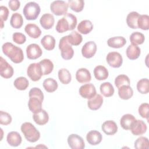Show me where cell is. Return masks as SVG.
<instances>
[{
    "label": "cell",
    "instance_id": "6da1fadb",
    "mask_svg": "<svg viewBox=\"0 0 149 149\" xmlns=\"http://www.w3.org/2000/svg\"><path fill=\"white\" fill-rule=\"evenodd\" d=\"M3 53L15 63H21L24 59L22 49L11 42H5L2 46Z\"/></svg>",
    "mask_w": 149,
    "mask_h": 149
},
{
    "label": "cell",
    "instance_id": "7a4b0ae2",
    "mask_svg": "<svg viewBox=\"0 0 149 149\" xmlns=\"http://www.w3.org/2000/svg\"><path fill=\"white\" fill-rule=\"evenodd\" d=\"M29 96L28 107L29 109L33 113L41 110L44 97L42 91L38 87H33L29 91Z\"/></svg>",
    "mask_w": 149,
    "mask_h": 149
},
{
    "label": "cell",
    "instance_id": "3957f363",
    "mask_svg": "<svg viewBox=\"0 0 149 149\" xmlns=\"http://www.w3.org/2000/svg\"><path fill=\"white\" fill-rule=\"evenodd\" d=\"M77 25V18L72 13H66L59 19L56 24L55 29L58 33H62L69 30H73Z\"/></svg>",
    "mask_w": 149,
    "mask_h": 149
},
{
    "label": "cell",
    "instance_id": "277c9868",
    "mask_svg": "<svg viewBox=\"0 0 149 149\" xmlns=\"http://www.w3.org/2000/svg\"><path fill=\"white\" fill-rule=\"evenodd\" d=\"M20 129L25 139L29 142H36L40 137V132L30 122L23 123L21 125Z\"/></svg>",
    "mask_w": 149,
    "mask_h": 149
},
{
    "label": "cell",
    "instance_id": "5b68a950",
    "mask_svg": "<svg viewBox=\"0 0 149 149\" xmlns=\"http://www.w3.org/2000/svg\"><path fill=\"white\" fill-rule=\"evenodd\" d=\"M41 11L39 5L36 2H29L23 8V13L27 20H36L40 15Z\"/></svg>",
    "mask_w": 149,
    "mask_h": 149
},
{
    "label": "cell",
    "instance_id": "8992f818",
    "mask_svg": "<svg viewBox=\"0 0 149 149\" xmlns=\"http://www.w3.org/2000/svg\"><path fill=\"white\" fill-rule=\"evenodd\" d=\"M59 49L61 52V56L63 59L69 60L73 58L74 50L68 41L67 36H64L60 39Z\"/></svg>",
    "mask_w": 149,
    "mask_h": 149
},
{
    "label": "cell",
    "instance_id": "52a82bcc",
    "mask_svg": "<svg viewBox=\"0 0 149 149\" xmlns=\"http://www.w3.org/2000/svg\"><path fill=\"white\" fill-rule=\"evenodd\" d=\"M27 74L32 81H38L43 75L39 63H32L30 64L27 69Z\"/></svg>",
    "mask_w": 149,
    "mask_h": 149
},
{
    "label": "cell",
    "instance_id": "ba28073f",
    "mask_svg": "<svg viewBox=\"0 0 149 149\" xmlns=\"http://www.w3.org/2000/svg\"><path fill=\"white\" fill-rule=\"evenodd\" d=\"M68 4L64 1H54L50 5L51 12L56 16L65 15L68 10Z\"/></svg>",
    "mask_w": 149,
    "mask_h": 149
},
{
    "label": "cell",
    "instance_id": "9c48e42d",
    "mask_svg": "<svg viewBox=\"0 0 149 149\" xmlns=\"http://www.w3.org/2000/svg\"><path fill=\"white\" fill-rule=\"evenodd\" d=\"M106 61L108 64L113 68H118L123 63L122 56L118 52H109L106 56Z\"/></svg>",
    "mask_w": 149,
    "mask_h": 149
},
{
    "label": "cell",
    "instance_id": "30bf717a",
    "mask_svg": "<svg viewBox=\"0 0 149 149\" xmlns=\"http://www.w3.org/2000/svg\"><path fill=\"white\" fill-rule=\"evenodd\" d=\"M70 148L72 149H83L85 143L83 138L77 134H70L67 139Z\"/></svg>",
    "mask_w": 149,
    "mask_h": 149
},
{
    "label": "cell",
    "instance_id": "8fae6325",
    "mask_svg": "<svg viewBox=\"0 0 149 149\" xmlns=\"http://www.w3.org/2000/svg\"><path fill=\"white\" fill-rule=\"evenodd\" d=\"M14 70L12 66L8 63L2 56L0 58V74L5 79H9L12 77Z\"/></svg>",
    "mask_w": 149,
    "mask_h": 149
},
{
    "label": "cell",
    "instance_id": "7c38bea8",
    "mask_svg": "<svg viewBox=\"0 0 149 149\" xmlns=\"http://www.w3.org/2000/svg\"><path fill=\"white\" fill-rule=\"evenodd\" d=\"M79 94L83 98L89 100L96 94V89L92 83L85 84L80 87Z\"/></svg>",
    "mask_w": 149,
    "mask_h": 149
},
{
    "label": "cell",
    "instance_id": "4fadbf2b",
    "mask_svg": "<svg viewBox=\"0 0 149 149\" xmlns=\"http://www.w3.org/2000/svg\"><path fill=\"white\" fill-rule=\"evenodd\" d=\"M97 45L94 41H90L84 44L81 48L82 55L86 58H91L95 54Z\"/></svg>",
    "mask_w": 149,
    "mask_h": 149
},
{
    "label": "cell",
    "instance_id": "5bb4252c",
    "mask_svg": "<svg viewBox=\"0 0 149 149\" xmlns=\"http://www.w3.org/2000/svg\"><path fill=\"white\" fill-rule=\"evenodd\" d=\"M42 54V49L37 44H31L26 48L27 57L29 59H36L40 58Z\"/></svg>",
    "mask_w": 149,
    "mask_h": 149
},
{
    "label": "cell",
    "instance_id": "9a60e30c",
    "mask_svg": "<svg viewBox=\"0 0 149 149\" xmlns=\"http://www.w3.org/2000/svg\"><path fill=\"white\" fill-rule=\"evenodd\" d=\"M147 129V125L144 121L136 119L130 130L133 135L140 136L146 132Z\"/></svg>",
    "mask_w": 149,
    "mask_h": 149
},
{
    "label": "cell",
    "instance_id": "2e32d148",
    "mask_svg": "<svg viewBox=\"0 0 149 149\" xmlns=\"http://www.w3.org/2000/svg\"><path fill=\"white\" fill-rule=\"evenodd\" d=\"M33 118L36 124L38 125H44L48 122L49 115L45 110L41 109V110L34 113Z\"/></svg>",
    "mask_w": 149,
    "mask_h": 149
},
{
    "label": "cell",
    "instance_id": "e0dca14e",
    "mask_svg": "<svg viewBox=\"0 0 149 149\" xmlns=\"http://www.w3.org/2000/svg\"><path fill=\"white\" fill-rule=\"evenodd\" d=\"M102 139L101 133L97 130H91L88 132L86 135V140L87 142L92 145L96 146L99 144Z\"/></svg>",
    "mask_w": 149,
    "mask_h": 149
},
{
    "label": "cell",
    "instance_id": "ac0fdd59",
    "mask_svg": "<svg viewBox=\"0 0 149 149\" xmlns=\"http://www.w3.org/2000/svg\"><path fill=\"white\" fill-rule=\"evenodd\" d=\"M76 79L80 83H88L91 79V73L86 68H80L76 73Z\"/></svg>",
    "mask_w": 149,
    "mask_h": 149
},
{
    "label": "cell",
    "instance_id": "d6986e66",
    "mask_svg": "<svg viewBox=\"0 0 149 149\" xmlns=\"http://www.w3.org/2000/svg\"><path fill=\"white\" fill-rule=\"evenodd\" d=\"M55 23L54 16L49 13H44L40 19V23L42 27L45 30L51 29Z\"/></svg>",
    "mask_w": 149,
    "mask_h": 149
},
{
    "label": "cell",
    "instance_id": "ffe728a7",
    "mask_svg": "<svg viewBox=\"0 0 149 149\" xmlns=\"http://www.w3.org/2000/svg\"><path fill=\"white\" fill-rule=\"evenodd\" d=\"M102 131L107 135H113L118 131V126L116 123L111 120L105 121L102 126Z\"/></svg>",
    "mask_w": 149,
    "mask_h": 149
},
{
    "label": "cell",
    "instance_id": "44dd1931",
    "mask_svg": "<svg viewBox=\"0 0 149 149\" xmlns=\"http://www.w3.org/2000/svg\"><path fill=\"white\" fill-rule=\"evenodd\" d=\"M103 103V97L100 94H95L93 97L88 100L87 106L91 109L95 111L100 108Z\"/></svg>",
    "mask_w": 149,
    "mask_h": 149
},
{
    "label": "cell",
    "instance_id": "7402d4cb",
    "mask_svg": "<svg viewBox=\"0 0 149 149\" xmlns=\"http://www.w3.org/2000/svg\"><path fill=\"white\" fill-rule=\"evenodd\" d=\"M25 32L32 38H38L41 34L39 27L34 23H29L24 27Z\"/></svg>",
    "mask_w": 149,
    "mask_h": 149
},
{
    "label": "cell",
    "instance_id": "603a6c76",
    "mask_svg": "<svg viewBox=\"0 0 149 149\" xmlns=\"http://www.w3.org/2000/svg\"><path fill=\"white\" fill-rule=\"evenodd\" d=\"M6 140L10 146L12 147H17L21 144L22 139L18 132L12 131L7 134Z\"/></svg>",
    "mask_w": 149,
    "mask_h": 149
},
{
    "label": "cell",
    "instance_id": "cb8c5ba5",
    "mask_svg": "<svg viewBox=\"0 0 149 149\" xmlns=\"http://www.w3.org/2000/svg\"><path fill=\"white\" fill-rule=\"evenodd\" d=\"M126 43V39L122 36H117L109 38L107 41V44L109 47L120 48L123 47Z\"/></svg>",
    "mask_w": 149,
    "mask_h": 149
},
{
    "label": "cell",
    "instance_id": "d4e9b609",
    "mask_svg": "<svg viewBox=\"0 0 149 149\" xmlns=\"http://www.w3.org/2000/svg\"><path fill=\"white\" fill-rule=\"evenodd\" d=\"M136 120L135 117L130 113L123 115L120 120V125L125 130H130L133 123Z\"/></svg>",
    "mask_w": 149,
    "mask_h": 149
},
{
    "label": "cell",
    "instance_id": "484cf974",
    "mask_svg": "<svg viewBox=\"0 0 149 149\" xmlns=\"http://www.w3.org/2000/svg\"><path fill=\"white\" fill-rule=\"evenodd\" d=\"M94 75L98 80H104L108 78L109 72L107 69L102 65H98L94 69Z\"/></svg>",
    "mask_w": 149,
    "mask_h": 149
},
{
    "label": "cell",
    "instance_id": "4316f807",
    "mask_svg": "<svg viewBox=\"0 0 149 149\" xmlns=\"http://www.w3.org/2000/svg\"><path fill=\"white\" fill-rule=\"evenodd\" d=\"M126 54L129 59L135 60L139 57L141 54V49L137 45L131 44L127 47Z\"/></svg>",
    "mask_w": 149,
    "mask_h": 149
},
{
    "label": "cell",
    "instance_id": "83f0119b",
    "mask_svg": "<svg viewBox=\"0 0 149 149\" xmlns=\"http://www.w3.org/2000/svg\"><path fill=\"white\" fill-rule=\"evenodd\" d=\"M77 29L81 34H87L92 31L93 24L89 20H83L79 23Z\"/></svg>",
    "mask_w": 149,
    "mask_h": 149
},
{
    "label": "cell",
    "instance_id": "f1b7e54d",
    "mask_svg": "<svg viewBox=\"0 0 149 149\" xmlns=\"http://www.w3.org/2000/svg\"><path fill=\"white\" fill-rule=\"evenodd\" d=\"M41 43L42 47L48 51H51L55 47V40L51 35H45L41 40Z\"/></svg>",
    "mask_w": 149,
    "mask_h": 149
},
{
    "label": "cell",
    "instance_id": "f546056e",
    "mask_svg": "<svg viewBox=\"0 0 149 149\" xmlns=\"http://www.w3.org/2000/svg\"><path fill=\"white\" fill-rule=\"evenodd\" d=\"M118 95L121 99L127 100L133 96V90L130 86H122L118 88Z\"/></svg>",
    "mask_w": 149,
    "mask_h": 149
},
{
    "label": "cell",
    "instance_id": "4dcf8cb0",
    "mask_svg": "<svg viewBox=\"0 0 149 149\" xmlns=\"http://www.w3.org/2000/svg\"><path fill=\"white\" fill-rule=\"evenodd\" d=\"M140 16V14L135 11L130 12L126 17V23L127 26L133 29H138L137 27V20Z\"/></svg>",
    "mask_w": 149,
    "mask_h": 149
},
{
    "label": "cell",
    "instance_id": "1f68e13d",
    "mask_svg": "<svg viewBox=\"0 0 149 149\" xmlns=\"http://www.w3.org/2000/svg\"><path fill=\"white\" fill-rule=\"evenodd\" d=\"M42 86L47 92L52 93L56 90L58 87L57 81L52 78H48L44 80Z\"/></svg>",
    "mask_w": 149,
    "mask_h": 149
},
{
    "label": "cell",
    "instance_id": "d6a6232c",
    "mask_svg": "<svg viewBox=\"0 0 149 149\" xmlns=\"http://www.w3.org/2000/svg\"><path fill=\"white\" fill-rule=\"evenodd\" d=\"M100 90L101 93L105 97H109L114 94V88L109 82H104L100 85Z\"/></svg>",
    "mask_w": 149,
    "mask_h": 149
},
{
    "label": "cell",
    "instance_id": "836d02e7",
    "mask_svg": "<svg viewBox=\"0 0 149 149\" xmlns=\"http://www.w3.org/2000/svg\"><path fill=\"white\" fill-rule=\"evenodd\" d=\"M41 66L43 75L50 74L54 69L53 62L49 59H44L39 62Z\"/></svg>",
    "mask_w": 149,
    "mask_h": 149
},
{
    "label": "cell",
    "instance_id": "e575fe53",
    "mask_svg": "<svg viewBox=\"0 0 149 149\" xmlns=\"http://www.w3.org/2000/svg\"><path fill=\"white\" fill-rule=\"evenodd\" d=\"M59 81L63 84H69L72 80V76L70 72L65 68L60 69L58 73Z\"/></svg>",
    "mask_w": 149,
    "mask_h": 149
},
{
    "label": "cell",
    "instance_id": "d590c367",
    "mask_svg": "<svg viewBox=\"0 0 149 149\" xmlns=\"http://www.w3.org/2000/svg\"><path fill=\"white\" fill-rule=\"evenodd\" d=\"M67 38L69 43L71 45H79L81 44L83 40L82 36L76 31H73L70 34L67 36Z\"/></svg>",
    "mask_w": 149,
    "mask_h": 149
},
{
    "label": "cell",
    "instance_id": "8d00e7d4",
    "mask_svg": "<svg viewBox=\"0 0 149 149\" xmlns=\"http://www.w3.org/2000/svg\"><path fill=\"white\" fill-rule=\"evenodd\" d=\"M10 24L11 26L15 29H20L23 24L22 16L19 13H13L10 18Z\"/></svg>",
    "mask_w": 149,
    "mask_h": 149
},
{
    "label": "cell",
    "instance_id": "74e56055",
    "mask_svg": "<svg viewBox=\"0 0 149 149\" xmlns=\"http://www.w3.org/2000/svg\"><path fill=\"white\" fill-rule=\"evenodd\" d=\"M68 6L74 12H81L84 6V2L83 0H69Z\"/></svg>",
    "mask_w": 149,
    "mask_h": 149
},
{
    "label": "cell",
    "instance_id": "f35d334b",
    "mask_svg": "<svg viewBox=\"0 0 149 149\" xmlns=\"http://www.w3.org/2000/svg\"><path fill=\"white\" fill-rule=\"evenodd\" d=\"M145 40L144 35L139 31L133 32L130 36V41L133 45H137L142 44Z\"/></svg>",
    "mask_w": 149,
    "mask_h": 149
},
{
    "label": "cell",
    "instance_id": "ab89813d",
    "mask_svg": "<svg viewBox=\"0 0 149 149\" xmlns=\"http://www.w3.org/2000/svg\"><path fill=\"white\" fill-rule=\"evenodd\" d=\"M137 89L138 91L142 94H147L149 91V81L147 78L139 80L137 83Z\"/></svg>",
    "mask_w": 149,
    "mask_h": 149
},
{
    "label": "cell",
    "instance_id": "60d3db41",
    "mask_svg": "<svg viewBox=\"0 0 149 149\" xmlns=\"http://www.w3.org/2000/svg\"><path fill=\"white\" fill-rule=\"evenodd\" d=\"M14 86L19 90H25L29 85V80L25 77H17L13 83Z\"/></svg>",
    "mask_w": 149,
    "mask_h": 149
},
{
    "label": "cell",
    "instance_id": "b9f144b4",
    "mask_svg": "<svg viewBox=\"0 0 149 149\" xmlns=\"http://www.w3.org/2000/svg\"><path fill=\"white\" fill-rule=\"evenodd\" d=\"M137 27L143 30L149 29V16L147 15H140L137 20Z\"/></svg>",
    "mask_w": 149,
    "mask_h": 149
},
{
    "label": "cell",
    "instance_id": "7bdbcfd3",
    "mask_svg": "<svg viewBox=\"0 0 149 149\" xmlns=\"http://www.w3.org/2000/svg\"><path fill=\"white\" fill-rule=\"evenodd\" d=\"M130 79L126 74H119L115 79V84L117 88L122 86H130Z\"/></svg>",
    "mask_w": 149,
    "mask_h": 149
},
{
    "label": "cell",
    "instance_id": "ee69618b",
    "mask_svg": "<svg viewBox=\"0 0 149 149\" xmlns=\"http://www.w3.org/2000/svg\"><path fill=\"white\" fill-rule=\"evenodd\" d=\"M134 147L136 149L148 148L149 142L148 138L143 136H141L137 138L134 142Z\"/></svg>",
    "mask_w": 149,
    "mask_h": 149
},
{
    "label": "cell",
    "instance_id": "f6af8a7d",
    "mask_svg": "<svg viewBox=\"0 0 149 149\" xmlns=\"http://www.w3.org/2000/svg\"><path fill=\"white\" fill-rule=\"evenodd\" d=\"M148 111H149V104L148 103L141 104L138 109V112L141 117L146 118L148 120Z\"/></svg>",
    "mask_w": 149,
    "mask_h": 149
},
{
    "label": "cell",
    "instance_id": "bcb514c9",
    "mask_svg": "<svg viewBox=\"0 0 149 149\" xmlns=\"http://www.w3.org/2000/svg\"><path fill=\"white\" fill-rule=\"evenodd\" d=\"M11 115L3 111H0V123L3 125H8L12 122Z\"/></svg>",
    "mask_w": 149,
    "mask_h": 149
},
{
    "label": "cell",
    "instance_id": "7dc6e473",
    "mask_svg": "<svg viewBox=\"0 0 149 149\" xmlns=\"http://www.w3.org/2000/svg\"><path fill=\"white\" fill-rule=\"evenodd\" d=\"M13 41L17 44H23L26 41V37L24 34L20 32L14 33L12 35Z\"/></svg>",
    "mask_w": 149,
    "mask_h": 149
},
{
    "label": "cell",
    "instance_id": "c3c4849f",
    "mask_svg": "<svg viewBox=\"0 0 149 149\" xmlns=\"http://www.w3.org/2000/svg\"><path fill=\"white\" fill-rule=\"evenodd\" d=\"M9 9L5 6H0V18L1 22L6 21L9 15Z\"/></svg>",
    "mask_w": 149,
    "mask_h": 149
},
{
    "label": "cell",
    "instance_id": "681fc988",
    "mask_svg": "<svg viewBox=\"0 0 149 149\" xmlns=\"http://www.w3.org/2000/svg\"><path fill=\"white\" fill-rule=\"evenodd\" d=\"M8 5L12 11H16L20 6V2L18 0H10L8 2Z\"/></svg>",
    "mask_w": 149,
    "mask_h": 149
}]
</instances>
